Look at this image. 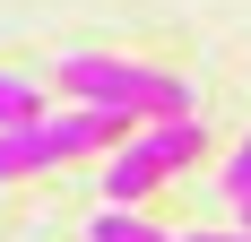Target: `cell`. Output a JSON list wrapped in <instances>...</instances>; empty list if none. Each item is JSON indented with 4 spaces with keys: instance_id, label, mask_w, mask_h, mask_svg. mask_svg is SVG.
Wrapping results in <instances>:
<instances>
[{
    "instance_id": "6da1fadb",
    "label": "cell",
    "mask_w": 251,
    "mask_h": 242,
    "mask_svg": "<svg viewBox=\"0 0 251 242\" xmlns=\"http://www.w3.org/2000/svg\"><path fill=\"white\" fill-rule=\"evenodd\" d=\"M52 78H61L70 104H113L130 121H191V87L174 70H139V61H113V52H70Z\"/></svg>"
},
{
    "instance_id": "7a4b0ae2",
    "label": "cell",
    "mask_w": 251,
    "mask_h": 242,
    "mask_svg": "<svg viewBox=\"0 0 251 242\" xmlns=\"http://www.w3.org/2000/svg\"><path fill=\"white\" fill-rule=\"evenodd\" d=\"M122 139H130V113H113V104H70V113L18 121V130H0V182L78 165V156H104V147H122Z\"/></svg>"
},
{
    "instance_id": "3957f363",
    "label": "cell",
    "mask_w": 251,
    "mask_h": 242,
    "mask_svg": "<svg viewBox=\"0 0 251 242\" xmlns=\"http://www.w3.org/2000/svg\"><path fill=\"white\" fill-rule=\"evenodd\" d=\"M191 165H200V121H148L122 147H104V208H139Z\"/></svg>"
},
{
    "instance_id": "277c9868",
    "label": "cell",
    "mask_w": 251,
    "mask_h": 242,
    "mask_svg": "<svg viewBox=\"0 0 251 242\" xmlns=\"http://www.w3.org/2000/svg\"><path fill=\"white\" fill-rule=\"evenodd\" d=\"M52 104H44V87L35 78H18V70H0V130H18V121H44Z\"/></svg>"
},
{
    "instance_id": "5b68a950",
    "label": "cell",
    "mask_w": 251,
    "mask_h": 242,
    "mask_svg": "<svg viewBox=\"0 0 251 242\" xmlns=\"http://www.w3.org/2000/svg\"><path fill=\"white\" fill-rule=\"evenodd\" d=\"M87 242H174V234H156L139 208H96V225H87Z\"/></svg>"
},
{
    "instance_id": "8992f818",
    "label": "cell",
    "mask_w": 251,
    "mask_h": 242,
    "mask_svg": "<svg viewBox=\"0 0 251 242\" xmlns=\"http://www.w3.org/2000/svg\"><path fill=\"white\" fill-rule=\"evenodd\" d=\"M217 182H226V199H251V139L226 156V173H217Z\"/></svg>"
},
{
    "instance_id": "52a82bcc",
    "label": "cell",
    "mask_w": 251,
    "mask_h": 242,
    "mask_svg": "<svg viewBox=\"0 0 251 242\" xmlns=\"http://www.w3.org/2000/svg\"><path fill=\"white\" fill-rule=\"evenodd\" d=\"M174 242H251V234H174Z\"/></svg>"
},
{
    "instance_id": "ba28073f",
    "label": "cell",
    "mask_w": 251,
    "mask_h": 242,
    "mask_svg": "<svg viewBox=\"0 0 251 242\" xmlns=\"http://www.w3.org/2000/svg\"><path fill=\"white\" fill-rule=\"evenodd\" d=\"M234 208H243V234H251V199H234Z\"/></svg>"
}]
</instances>
